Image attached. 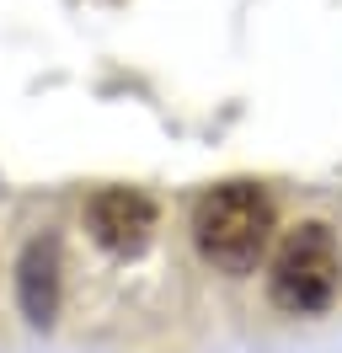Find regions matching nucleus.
<instances>
[{
  "label": "nucleus",
  "instance_id": "f257e3e1",
  "mask_svg": "<svg viewBox=\"0 0 342 353\" xmlns=\"http://www.w3.org/2000/svg\"><path fill=\"white\" fill-rule=\"evenodd\" d=\"M192 241L219 273H252L273 241V199L256 182H219L192 203Z\"/></svg>",
  "mask_w": 342,
  "mask_h": 353
},
{
  "label": "nucleus",
  "instance_id": "f03ea898",
  "mask_svg": "<svg viewBox=\"0 0 342 353\" xmlns=\"http://www.w3.org/2000/svg\"><path fill=\"white\" fill-rule=\"evenodd\" d=\"M337 284H342L337 236L326 225H294L273 252V273H268L273 305L289 316H316L337 300Z\"/></svg>",
  "mask_w": 342,
  "mask_h": 353
},
{
  "label": "nucleus",
  "instance_id": "7ed1b4c3",
  "mask_svg": "<svg viewBox=\"0 0 342 353\" xmlns=\"http://www.w3.org/2000/svg\"><path fill=\"white\" fill-rule=\"evenodd\" d=\"M86 220H91V236L107 246V252H139L150 241V230H155V203L145 193H134V188H102L97 199L86 203Z\"/></svg>",
  "mask_w": 342,
  "mask_h": 353
},
{
  "label": "nucleus",
  "instance_id": "20e7f679",
  "mask_svg": "<svg viewBox=\"0 0 342 353\" xmlns=\"http://www.w3.org/2000/svg\"><path fill=\"white\" fill-rule=\"evenodd\" d=\"M54 294H59V252L54 241H32L21 257V305L32 321L54 316Z\"/></svg>",
  "mask_w": 342,
  "mask_h": 353
}]
</instances>
